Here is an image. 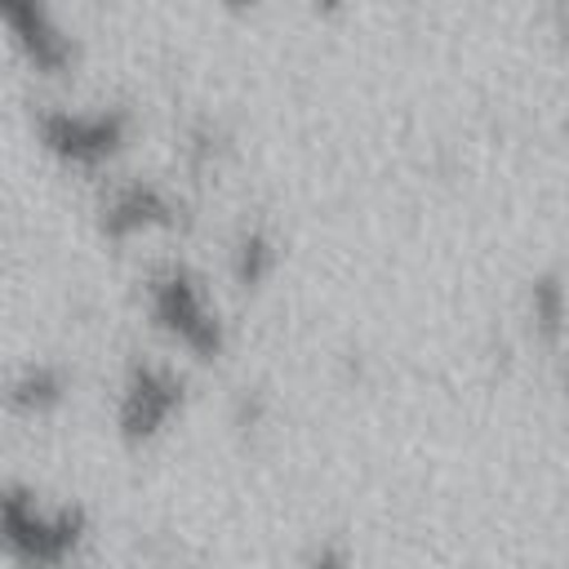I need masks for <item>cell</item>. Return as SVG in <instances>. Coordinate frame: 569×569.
I'll list each match as a JSON object with an SVG mask.
<instances>
[{"label": "cell", "mask_w": 569, "mask_h": 569, "mask_svg": "<svg viewBox=\"0 0 569 569\" xmlns=\"http://www.w3.org/2000/svg\"><path fill=\"white\" fill-rule=\"evenodd\" d=\"M147 311H151V325L169 342H178L187 356L213 360L222 351V320L209 307V293L191 267L182 262L156 267L147 276Z\"/></svg>", "instance_id": "6da1fadb"}, {"label": "cell", "mask_w": 569, "mask_h": 569, "mask_svg": "<svg viewBox=\"0 0 569 569\" xmlns=\"http://www.w3.org/2000/svg\"><path fill=\"white\" fill-rule=\"evenodd\" d=\"M84 538V516L76 507H44L27 489L4 493V542L31 569H58Z\"/></svg>", "instance_id": "7a4b0ae2"}, {"label": "cell", "mask_w": 569, "mask_h": 569, "mask_svg": "<svg viewBox=\"0 0 569 569\" xmlns=\"http://www.w3.org/2000/svg\"><path fill=\"white\" fill-rule=\"evenodd\" d=\"M36 138L67 169H102L111 156H120L129 138V116L116 107H89V111L53 107L36 116Z\"/></svg>", "instance_id": "3957f363"}, {"label": "cell", "mask_w": 569, "mask_h": 569, "mask_svg": "<svg viewBox=\"0 0 569 569\" xmlns=\"http://www.w3.org/2000/svg\"><path fill=\"white\" fill-rule=\"evenodd\" d=\"M178 409H182V378L156 360H133L120 382V400H116L120 436L129 445H147L169 427Z\"/></svg>", "instance_id": "277c9868"}, {"label": "cell", "mask_w": 569, "mask_h": 569, "mask_svg": "<svg viewBox=\"0 0 569 569\" xmlns=\"http://www.w3.org/2000/svg\"><path fill=\"white\" fill-rule=\"evenodd\" d=\"M0 13L13 53L36 76H62L76 62V40L67 36L49 0H0Z\"/></svg>", "instance_id": "5b68a950"}, {"label": "cell", "mask_w": 569, "mask_h": 569, "mask_svg": "<svg viewBox=\"0 0 569 569\" xmlns=\"http://www.w3.org/2000/svg\"><path fill=\"white\" fill-rule=\"evenodd\" d=\"M164 222H173V204L151 182H124V187H116L102 200V213H98V227H102L107 240H133V236L156 231Z\"/></svg>", "instance_id": "8992f818"}, {"label": "cell", "mask_w": 569, "mask_h": 569, "mask_svg": "<svg viewBox=\"0 0 569 569\" xmlns=\"http://www.w3.org/2000/svg\"><path fill=\"white\" fill-rule=\"evenodd\" d=\"M231 271H236V280H240L244 289L262 284V280L276 271V244H271V236H267L262 227L240 231V240H236V249H231Z\"/></svg>", "instance_id": "52a82bcc"}, {"label": "cell", "mask_w": 569, "mask_h": 569, "mask_svg": "<svg viewBox=\"0 0 569 569\" xmlns=\"http://www.w3.org/2000/svg\"><path fill=\"white\" fill-rule=\"evenodd\" d=\"M13 409L22 413H44L62 400V373L53 365H27L18 378H13Z\"/></svg>", "instance_id": "ba28073f"}, {"label": "cell", "mask_w": 569, "mask_h": 569, "mask_svg": "<svg viewBox=\"0 0 569 569\" xmlns=\"http://www.w3.org/2000/svg\"><path fill=\"white\" fill-rule=\"evenodd\" d=\"M533 325L542 329L547 342H556L560 329H565V289L551 276L533 284Z\"/></svg>", "instance_id": "9c48e42d"}, {"label": "cell", "mask_w": 569, "mask_h": 569, "mask_svg": "<svg viewBox=\"0 0 569 569\" xmlns=\"http://www.w3.org/2000/svg\"><path fill=\"white\" fill-rule=\"evenodd\" d=\"M307 569H351V556H347L338 542H329V547H320V551L311 556Z\"/></svg>", "instance_id": "30bf717a"}, {"label": "cell", "mask_w": 569, "mask_h": 569, "mask_svg": "<svg viewBox=\"0 0 569 569\" xmlns=\"http://www.w3.org/2000/svg\"><path fill=\"white\" fill-rule=\"evenodd\" d=\"M222 4H227V9H253L258 0H222Z\"/></svg>", "instance_id": "8fae6325"}, {"label": "cell", "mask_w": 569, "mask_h": 569, "mask_svg": "<svg viewBox=\"0 0 569 569\" xmlns=\"http://www.w3.org/2000/svg\"><path fill=\"white\" fill-rule=\"evenodd\" d=\"M560 36H565V49H569V9H565V18H560Z\"/></svg>", "instance_id": "7c38bea8"}, {"label": "cell", "mask_w": 569, "mask_h": 569, "mask_svg": "<svg viewBox=\"0 0 569 569\" xmlns=\"http://www.w3.org/2000/svg\"><path fill=\"white\" fill-rule=\"evenodd\" d=\"M311 4H316V9H338L342 0H311Z\"/></svg>", "instance_id": "4fadbf2b"}, {"label": "cell", "mask_w": 569, "mask_h": 569, "mask_svg": "<svg viewBox=\"0 0 569 569\" xmlns=\"http://www.w3.org/2000/svg\"><path fill=\"white\" fill-rule=\"evenodd\" d=\"M565 387H569V382H565Z\"/></svg>", "instance_id": "5bb4252c"}]
</instances>
